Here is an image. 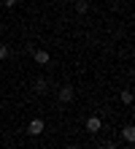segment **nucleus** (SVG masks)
Returning a JSON list of instances; mask_svg holds the SVG:
<instances>
[{
    "label": "nucleus",
    "mask_w": 135,
    "mask_h": 149,
    "mask_svg": "<svg viewBox=\"0 0 135 149\" xmlns=\"http://www.w3.org/2000/svg\"><path fill=\"white\" fill-rule=\"evenodd\" d=\"M122 100L130 106V103H132V92H130V90H124V92H122Z\"/></svg>",
    "instance_id": "9"
},
{
    "label": "nucleus",
    "mask_w": 135,
    "mask_h": 149,
    "mask_svg": "<svg viewBox=\"0 0 135 149\" xmlns=\"http://www.w3.org/2000/svg\"><path fill=\"white\" fill-rule=\"evenodd\" d=\"M43 130H46V122H43V119H38V117L30 119V125H27V133H30V136H41Z\"/></svg>",
    "instance_id": "1"
},
{
    "label": "nucleus",
    "mask_w": 135,
    "mask_h": 149,
    "mask_svg": "<svg viewBox=\"0 0 135 149\" xmlns=\"http://www.w3.org/2000/svg\"><path fill=\"white\" fill-rule=\"evenodd\" d=\"M33 90L38 92V95H43V92H46V79H35V84H33Z\"/></svg>",
    "instance_id": "6"
},
{
    "label": "nucleus",
    "mask_w": 135,
    "mask_h": 149,
    "mask_svg": "<svg viewBox=\"0 0 135 149\" xmlns=\"http://www.w3.org/2000/svg\"><path fill=\"white\" fill-rule=\"evenodd\" d=\"M33 60H35V63H38V65H49L51 54H49L46 49H33Z\"/></svg>",
    "instance_id": "3"
},
{
    "label": "nucleus",
    "mask_w": 135,
    "mask_h": 149,
    "mask_svg": "<svg viewBox=\"0 0 135 149\" xmlns=\"http://www.w3.org/2000/svg\"><path fill=\"white\" fill-rule=\"evenodd\" d=\"M103 130V119L100 117H89L87 119V133H100Z\"/></svg>",
    "instance_id": "4"
},
{
    "label": "nucleus",
    "mask_w": 135,
    "mask_h": 149,
    "mask_svg": "<svg viewBox=\"0 0 135 149\" xmlns=\"http://www.w3.org/2000/svg\"><path fill=\"white\" fill-rule=\"evenodd\" d=\"M57 98H60V103H70V100L76 98V90H73V87H60Z\"/></svg>",
    "instance_id": "2"
},
{
    "label": "nucleus",
    "mask_w": 135,
    "mask_h": 149,
    "mask_svg": "<svg viewBox=\"0 0 135 149\" xmlns=\"http://www.w3.org/2000/svg\"><path fill=\"white\" fill-rule=\"evenodd\" d=\"M122 136H124V141L132 144V141H135V127H132V125H124V127H122Z\"/></svg>",
    "instance_id": "5"
},
{
    "label": "nucleus",
    "mask_w": 135,
    "mask_h": 149,
    "mask_svg": "<svg viewBox=\"0 0 135 149\" xmlns=\"http://www.w3.org/2000/svg\"><path fill=\"white\" fill-rule=\"evenodd\" d=\"M76 11L78 14H87L89 11V3H87V0H78V3H76Z\"/></svg>",
    "instance_id": "7"
},
{
    "label": "nucleus",
    "mask_w": 135,
    "mask_h": 149,
    "mask_svg": "<svg viewBox=\"0 0 135 149\" xmlns=\"http://www.w3.org/2000/svg\"><path fill=\"white\" fill-rule=\"evenodd\" d=\"M103 149H116V144H105V146H103Z\"/></svg>",
    "instance_id": "11"
},
{
    "label": "nucleus",
    "mask_w": 135,
    "mask_h": 149,
    "mask_svg": "<svg viewBox=\"0 0 135 149\" xmlns=\"http://www.w3.org/2000/svg\"><path fill=\"white\" fill-rule=\"evenodd\" d=\"M65 149H76V146H65Z\"/></svg>",
    "instance_id": "12"
},
{
    "label": "nucleus",
    "mask_w": 135,
    "mask_h": 149,
    "mask_svg": "<svg viewBox=\"0 0 135 149\" xmlns=\"http://www.w3.org/2000/svg\"><path fill=\"white\" fill-rule=\"evenodd\" d=\"M3 3H6V8H14L16 3H19V0H3Z\"/></svg>",
    "instance_id": "10"
},
{
    "label": "nucleus",
    "mask_w": 135,
    "mask_h": 149,
    "mask_svg": "<svg viewBox=\"0 0 135 149\" xmlns=\"http://www.w3.org/2000/svg\"><path fill=\"white\" fill-rule=\"evenodd\" d=\"M8 57H11V49H8V46H3V43H0V60H8Z\"/></svg>",
    "instance_id": "8"
}]
</instances>
